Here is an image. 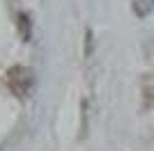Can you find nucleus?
I'll list each match as a JSON object with an SVG mask.
<instances>
[{"label":"nucleus","mask_w":154,"mask_h":151,"mask_svg":"<svg viewBox=\"0 0 154 151\" xmlns=\"http://www.w3.org/2000/svg\"><path fill=\"white\" fill-rule=\"evenodd\" d=\"M143 94H145V103H143V108L147 110V108H152V103H154V87L147 85V87L143 89Z\"/></svg>","instance_id":"39448f33"},{"label":"nucleus","mask_w":154,"mask_h":151,"mask_svg":"<svg viewBox=\"0 0 154 151\" xmlns=\"http://www.w3.org/2000/svg\"><path fill=\"white\" fill-rule=\"evenodd\" d=\"M16 23H19L21 39H23V41H30V39H32V21H30V14H28V12H21Z\"/></svg>","instance_id":"7ed1b4c3"},{"label":"nucleus","mask_w":154,"mask_h":151,"mask_svg":"<svg viewBox=\"0 0 154 151\" xmlns=\"http://www.w3.org/2000/svg\"><path fill=\"white\" fill-rule=\"evenodd\" d=\"M92 46H94V34H92V30L88 28V30H85V57L92 55Z\"/></svg>","instance_id":"20e7f679"},{"label":"nucleus","mask_w":154,"mask_h":151,"mask_svg":"<svg viewBox=\"0 0 154 151\" xmlns=\"http://www.w3.org/2000/svg\"><path fill=\"white\" fill-rule=\"evenodd\" d=\"M2 82L5 87L9 89V94H14L16 99H28V96L35 92V85H37V78H35V71L30 67H23V64H14L5 71L2 76Z\"/></svg>","instance_id":"f257e3e1"},{"label":"nucleus","mask_w":154,"mask_h":151,"mask_svg":"<svg viewBox=\"0 0 154 151\" xmlns=\"http://www.w3.org/2000/svg\"><path fill=\"white\" fill-rule=\"evenodd\" d=\"M131 9L138 19H147L154 12V0H131Z\"/></svg>","instance_id":"f03ea898"}]
</instances>
